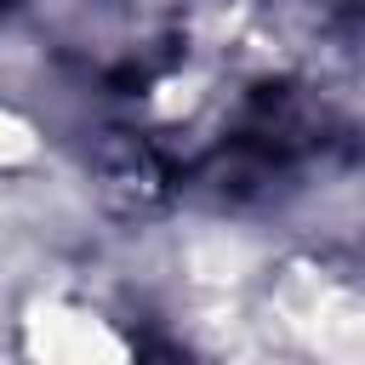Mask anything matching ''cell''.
I'll list each match as a JSON object with an SVG mask.
<instances>
[{"instance_id": "6da1fadb", "label": "cell", "mask_w": 365, "mask_h": 365, "mask_svg": "<svg viewBox=\"0 0 365 365\" xmlns=\"http://www.w3.org/2000/svg\"><path fill=\"white\" fill-rule=\"evenodd\" d=\"M11 348L23 365H143L137 325L97 302L91 291H34L11 319Z\"/></svg>"}]
</instances>
